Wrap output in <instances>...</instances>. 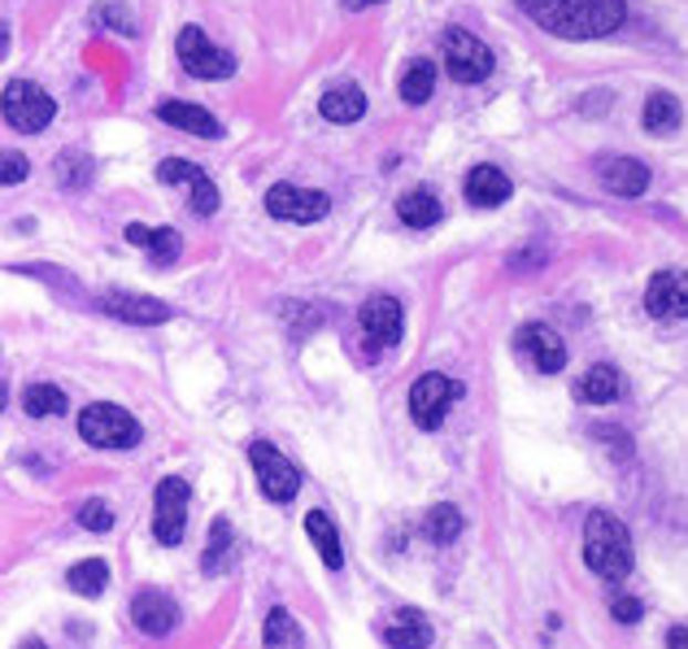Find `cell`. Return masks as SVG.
<instances>
[{
    "instance_id": "6da1fadb",
    "label": "cell",
    "mask_w": 688,
    "mask_h": 649,
    "mask_svg": "<svg viewBox=\"0 0 688 649\" xmlns=\"http://www.w3.org/2000/svg\"><path fill=\"white\" fill-rule=\"evenodd\" d=\"M545 31L562 40H602L623 27V0H519Z\"/></svg>"
},
{
    "instance_id": "7a4b0ae2",
    "label": "cell",
    "mask_w": 688,
    "mask_h": 649,
    "mask_svg": "<svg viewBox=\"0 0 688 649\" xmlns=\"http://www.w3.org/2000/svg\"><path fill=\"white\" fill-rule=\"evenodd\" d=\"M584 563L611 584L632 576V536H627L623 519L606 514V510L588 514V523H584Z\"/></svg>"
},
{
    "instance_id": "3957f363",
    "label": "cell",
    "mask_w": 688,
    "mask_h": 649,
    "mask_svg": "<svg viewBox=\"0 0 688 649\" xmlns=\"http://www.w3.org/2000/svg\"><path fill=\"white\" fill-rule=\"evenodd\" d=\"M0 114H4V123H9L13 132L35 136V132H44V127L58 118V105H53V96H49L40 83L18 78V83H9V87L0 92Z\"/></svg>"
},
{
    "instance_id": "277c9868",
    "label": "cell",
    "mask_w": 688,
    "mask_h": 649,
    "mask_svg": "<svg viewBox=\"0 0 688 649\" xmlns=\"http://www.w3.org/2000/svg\"><path fill=\"white\" fill-rule=\"evenodd\" d=\"M79 436L87 444H96V449H132V444H139L144 432H139V423L127 410H118L110 401H96V406H87L79 415Z\"/></svg>"
},
{
    "instance_id": "5b68a950",
    "label": "cell",
    "mask_w": 688,
    "mask_h": 649,
    "mask_svg": "<svg viewBox=\"0 0 688 649\" xmlns=\"http://www.w3.org/2000/svg\"><path fill=\"white\" fill-rule=\"evenodd\" d=\"M249 462H253V471H258V484H262V493H267V502H292L296 498V489H301V471L279 453L271 440H253L249 444Z\"/></svg>"
},
{
    "instance_id": "8992f818",
    "label": "cell",
    "mask_w": 688,
    "mask_h": 649,
    "mask_svg": "<svg viewBox=\"0 0 688 649\" xmlns=\"http://www.w3.org/2000/svg\"><path fill=\"white\" fill-rule=\"evenodd\" d=\"M462 397V384H454L449 375H423L410 388V419L423 428V432H436L449 415V406Z\"/></svg>"
},
{
    "instance_id": "52a82bcc",
    "label": "cell",
    "mask_w": 688,
    "mask_h": 649,
    "mask_svg": "<svg viewBox=\"0 0 688 649\" xmlns=\"http://www.w3.org/2000/svg\"><path fill=\"white\" fill-rule=\"evenodd\" d=\"M188 502H192V493H188V484H184L179 475H166V480L157 484V493H153V536H157L161 545H179V541H184Z\"/></svg>"
},
{
    "instance_id": "ba28073f",
    "label": "cell",
    "mask_w": 688,
    "mask_h": 649,
    "mask_svg": "<svg viewBox=\"0 0 688 649\" xmlns=\"http://www.w3.org/2000/svg\"><path fill=\"white\" fill-rule=\"evenodd\" d=\"M445 66H449V74H454L458 83H480V78L492 74V49L483 44L480 35L454 27V31L445 35Z\"/></svg>"
},
{
    "instance_id": "9c48e42d",
    "label": "cell",
    "mask_w": 688,
    "mask_h": 649,
    "mask_svg": "<svg viewBox=\"0 0 688 649\" xmlns=\"http://www.w3.org/2000/svg\"><path fill=\"white\" fill-rule=\"evenodd\" d=\"M402 323H406V314H402V301H397V296H371V301L362 305V336H366V349L379 354V349L397 345V341H402Z\"/></svg>"
},
{
    "instance_id": "30bf717a",
    "label": "cell",
    "mask_w": 688,
    "mask_h": 649,
    "mask_svg": "<svg viewBox=\"0 0 688 649\" xmlns=\"http://www.w3.org/2000/svg\"><path fill=\"white\" fill-rule=\"evenodd\" d=\"M179 62H184V71L197 74V78H227L236 71V62L222 49L209 44L201 27H184L179 31Z\"/></svg>"
},
{
    "instance_id": "8fae6325",
    "label": "cell",
    "mask_w": 688,
    "mask_h": 649,
    "mask_svg": "<svg viewBox=\"0 0 688 649\" xmlns=\"http://www.w3.org/2000/svg\"><path fill=\"white\" fill-rule=\"evenodd\" d=\"M332 210V201L323 192H310V188H292V184H275L267 192V214L283 218V222H319V218Z\"/></svg>"
},
{
    "instance_id": "7c38bea8",
    "label": "cell",
    "mask_w": 688,
    "mask_h": 649,
    "mask_svg": "<svg viewBox=\"0 0 688 649\" xmlns=\"http://www.w3.org/2000/svg\"><path fill=\"white\" fill-rule=\"evenodd\" d=\"M514 354H519L523 362H532L536 370H545V375H557L562 362H566V349H562L557 332L545 327V323H528V327H519V336H514Z\"/></svg>"
},
{
    "instance_id": "4fadbf2b",
    "label": "cell",
    "mask_w": 688,
    "mask_h": 649,
    "mask_svg": "<svg viewBox=\"0 0 688 649\" xmlns=\"http://www.w3.org/2000/svg\"><path fill=\"white\" fill-rule=\"evenodd\" d=\"M132 619H136V628L144 637H166L179 624V606L161 588H139L136 601H132Z\"/></svg>"
},
{
    "instance_id": "5bb4252c",
    "label": "cell",
    "mask_w": 688,
    "mask_h": 649,
    "mask_svg": "<svg viewBox=\"0 0 688 649\" xmlns=\"http://www.w3.org/2000/svg\"><path fill=\"white\" fill-rule=\"evenodd\" d=\"M157 175H161L166 184L188 188V197H192V210H197V214H213V210H218V188H213V179H209L197 161H175V157H170V161H161V166H157Z\"/></svg>"
},
{
    "instance_id": "9a60e30c",
    "label": "cell",
    "mask_w": 688,
    "mask_h": 649,
    "mask_svg": "<svg viewBox=\"0 0 688 649\" xmlns=\"http://www.w3.org/2000/svg\"><path fill=\"white\" fill-rule=\"evenodd\" d=\"M101 310L123 318V323H136V327H153V323H166L175 310L157 296H139V292H105L101 296Z\"/></svg>"
},
{
    "instance_id": "2e32d148",
    "label": "cell",
    "mask_w": 688,
    "mask_h": 649,
    "mask_svg": "<svg viewBox=\"0 0 688 649\" xmlns=\"http://www.w3.org/2000/svg\"><path fill=\"white\" fill-rule=\"evenodd\" d=\"M593 170L606 184V192H615V197H640L649 188V166L636 157H597Z\"/></svg>"
},
{
    "instance_id": "e0dca14e",
    "label": "cell",
    "mask_w": 688,
    "mask_h": 649,
    "mask_svg": "<svg viewBox=\"0 0 688 649\" xmlns=\"http://www.w3.org/2000/svg\"><path fill=\"white\" fill-rule=\"evenodd\" d=\"M688 280L685 271H658L654 280H649V292H645V310L654 314V318H685L688 310Z\"/></svg>"
},
{
    "instance_id": "ac0fdd59",
    "label": "cell",
    "mask_w": 688,
    "mask_h": 649,
    "mask_svg": "<svg viewBox=\"0 0 688 649\" xmlns=\"http://www.w3.org/2000/svg\"><path fill=\"white\" fill-rule=\"evenodd\" d=\"M431 641H436L431 619L418 606H397L393 624L384 628V646L388 649H431Z\"/></svg>"
},
{
    "instance_id": "d6986e66",
    "label": "cell",
    "mask_w": 688,
    "mask_h": 649,
    "mask_svg": "<svg viewBox=\"0 0 688 649\" xmlns=\"http://www.w3.org/2000/svg\"><path fill=\"white\" fill-rule=\"evenodd\" d=\"M157 118H161L166 127L188 132V136H201V140H218V136H222L218 118H213L209 109H201V105H188V101H161V105H157Z\"/></svg>"
},
{
    "instance_id": "ffe728a7",
    "label": "cell",
    "mask_w": 688,
    "mask_h": 649,
    "mask_svg": "<svg viewBox=\"0 0 688 649\" xmlns=\"http://www.w3.org/2000/svg\"><path fill=\"white\" fill-rule=\"evenodd\" d=\"M319 114L327 118V123H357L362 114H366V92L357 87V83H336V87H327L323 92V101H319Z\"/></svg>"
},
{
    "instance_id": "44dd1931",
    "label": "cell",
    "mask_w": 688,
    "mask_h": 649,
    "mask_svg": "<svg viewBox=\"0 0 688 649\" xmlns=\"http://www.w3.org/2000/svg\"><path fill=\"white\" fill-rule=\"evenodd\" d=\"M467 201L476 206V210H492V206H501V201H510V179L497 170V166H476L471 175H467Z\"/></svg>"
},
{
    "instance_id": "7402d4cb",
    "label": "cell",
    "mask_w": 688,
    "mask_h": 649,
    "mask_svg": "<svg viewBox=\"0 0 688 649\" xmlns=\"http://www.w3.org/2000/svg\"><path fill=\"white\" fill-rule=\"evenodd\" d=\"M575 397L580 401H588V406H611V401H619L623 397V375L615 366H593L580 384H575Z\"/></svg>"
},
{
    "instance_id": "603a6c76",
    "label": "cell",
    "mask_w": 688,
    "mask_h": 649,
    "mask_svg": "<svg viewBox=\"0 0 688 649\" xmlns=\"http://www.w3.org/2000/svg\"><path fill=\"white\" fill-rule=\"evenodd\" d=\"M127 240L139 244V249H148V258L157 266H170L179 258V249H184L179 231H170V227H127Z\"/></svg>"
},
{
    "instance_id": "cb8c5ba5",
    "label": "cell",
    "mask_w": 688,
    "mask_h": 649,
    "mask_svg": "<svg viewBox=\"0 0 688 649\" xmlns=\"http://www.w3.org/2000/svg\"><path fill=\"white\" fill-rule=\"evenodd\" d=\"M305 532H310L314 549L323 554L327 572H341V567H344V549H341V536H336V523H332L323 510H310V514H305Z\"/></svg>"
},
{
    "instance_id": "d4e9b609",
    "label": "cell",
    "mask_w": 688,
    "mask_h": 649,
    "mask_svg": "<svg viewBox=\"0 0 688 649\" xmlns=\"http://www.w3.org/2000/svg\"><path fill=\"white\" fill-rule=\"evenodd\" d=\"M397 214H402V222L414 227V231H427V227H436V222L445 218V206H440L427 188H414V192H406V197L397 201Z\"/></svg>"
},
{
    "instance_id": "484cf974",
    "label": "cell",
    "mask_w": 688,
    "mask_h": 649,
    "mask_svg": "<svg viewBox=\"0 0 688 649\" xmlns=\"http://www.w3.org/2000/svg\"><path fill=\"white\" fill-rule=\"evenodd\" d=\"M423 532H427V541H436V545H454V541L462 536V510L449 502L431 505L427 519H423Z\"/></svg>"
},
{
    "instance_id": "4316f807",
    "label": "cell",
    "mask_w": 688,
    "mask_h": 649,
    "mask_svg": "<svg viewBox=\"0 0 688 649\" xmlns=\"http://www.w3.org/2000/svg\"><path fill=\"white\" fill-rule=\"evenodd\" d=\"M680 101L676 96H667V92H654L649 96V105H645V132H654V136H671V132H680Z\"/></svg>"
},
{
    "instance_id": "83f0119b",
    "label": "cell",
    "mask_w": 688,
    "mask_h": 649,
    "mask_svg": "<svg viewBox=\"0 0 688 649\" xmlns=\"http://www.w3.org/2000/svg\"><path fill=\"white\" fill-rule=\"evenodd\" d=\"M22 410L31 419H58V415H66V392L58 384H31L22 392Z\"/></svg>"
},
{
    "instance_id": "f1b7e54d",
    "label": "cell",
    "mask_w": 688,
    "mask_h": 649,
    "mask_svg": "<svg viewBox=\"0 0 688 649\" xmlns=\"http://www.w3.org/2000/svg\"><path fill=\"white\" fill-rule=\"evenodd\" d=\"M66 584L79 593V597H101L105 593V584H110V567L101 563V558H87V563H74L70 567Z\"/></svg>"
},
{
    "instance_id": "f546056e",
    "label": "cell",
    "mask_w": 688,
    "mask_h": 649,
    "mask_svg": "<svg viewBox=\"0 0 688 649\" xmlns=\"http://www.w3.org/2000/svg\"><path fill=\"white\" fill-rule=\"evenodd\" d=\"M431 92H436V66L431 62H410V71L402 74V101L423 105V101H431Z\"/></svg>"
},
{
    "instance_id": "4dcf8cb0",
    "label": "cell",
    "mask_w": 688,
    "mask_h": 649,
    "mask_svg": "<svg viewBox=\"0 0 688 649\" xmlns=\"http://www.w3.org/2000/svg\"><path fill=\"white\" fill-rule=\"evenodd\" d=\"M267 649H301V628L283 606L267 615Z\"/></svg>"
},
{
    "instance_id": "1f68e13d",
    "label": "cell",
    "mask_w": 688,
    "mask_h": 649,
    "mask_svg": "<svg viewBox=\"0 0 688 649\" xmlns=\"http://www.w3.org/2000/svg\"><path fill=\"white\" fill-rule=\"evenodd\" d=\"M79 523H83L87 532H110V527H114V514H110V505L101 502V498H92V502L79 505Z\"/></svg>"
},
{
    "instance_id": "d6a6232c",
    "label": "cell",
    "mask_w": 688,
    "mask_h": 649,
    "mask_svg": "<svg viewBox=\"0 0 688 649\" xmlns=\"http://www.w3.org/2000/svg\"><path fill=\"white\" fill-rule=\"evenodd\" d=\"M31 175V161L22 153H0V188H13Z\"/></svg>"
},
{
    "instance_id": "836d02e7",
    "label": "cell",
    "mask_w": 688,
    "mask_h": 649,
    "mask_svg": "<svg viewBox=\"0 0 688 649\" xmlns=\"http://www.w3.org/2000/svg\"><path fill=\"white\" fill-rule=\"evenodd\" d=\"M231 545V523L227 519H213V527H209V549H206V572L218 567V554Z\"/></svg>"
},
{
    "instance_id": "e575fe53",
    "label": "cell",
    "mask_w": 688,
    "mask_h": 649,
    "mask_svg": "<svg viewBox=\"0 0 688 649\" xmlns=\"http://www.w3.org/2000/svg\"><path fill=\"white\" fill-rule=\"evenodd\" d=\"M58 175H62V184H66V188H83V179L92 175V166H87L79 153H66V157H62V166H58Z\"/></svg>"
},
{
    "instance_id": "d590c367",
    "label": "cell",
    "mask_w": 688,
    "mask_h": 649,
    "mask_svg": "<svg viewBox=\"0 0 688 649\" xmlns=\"http://www.w3.org/2000/svg\"><path fill=\"white\" fill-rule=\"evenodd\" d=\"M611 610H615V619H619V624H636V619L645 615V606H640L636 597H615V606H611Z\"/></svg>"
},
{
    "instance_id": "8d00e7d4",
    "label": "cell",
    "mask_w": 688,
    "mask_h": 649,
    "mask_svg": "<svg viewBox=\"0 0 688 649\" xmlns=\"http://www.w3.org/2000/svg\"><path fill=\"white\" fill-rule=\"evenodd\" d=\"M667 641H671V649H685V641H688L685 624H676V628H671V637H667Z\"/></svg>"
},
{
    "instance_id": "74e56055",
    "label": "cell",
    "mask_w": 688,
    "mask_h": 649,
    "mask_svg": "<svg viewBox=\"0 0 688 649\" xmlns=\"http://www.w3.org/2000/svg\"><path fill=\"white\" fill-rule=\"evenodd\" d=\"M4 49H9V27L0 22V57H4Z\"/></svg>"
},
{
    "instance_id": "f35d334b",
    "label": "cell",
    "mask_w": 688,
    "mask_h": 649,
    "mask_svg": "<svg viewBox=\"0 0 688 649\" xmlns=\"http://www.w3.org/2000/svg\"><path fill=\"white\" fill-rule=\"evenodd\" d=\"M344 4H353V9H366V4H384V0H344Z\"/></svg>"
},
{
    "instance_id": "ab89813d",
    "label": "cell",
    "mask_w": 688,
    "mask_h": 649,
    "mask_svg": "<svg viewBox=\"0 0 688 649\" xmlns=\"http://www.w3.org/2000/svg\"><path fill=\"white\" fill-rule=\"evenodd\" d=\"M22 649H49V646H40V641H27Z\"/></svg>"
},
{
    "instance_id": "60d3db41",
    "label": "cell",
    "mask_w": 688,
    "mask_h": 649,
    "mask_svg": "<svg viewBox=\"0 0 688 649\" xmlns=\"http://www.w3.org/2000/svg\"><path fill=\"white\" fill-rule=\"evenodd\" d=\"M4 397H9V392H4V384H0V410H4Z\"/></svg>"
}]
</instances>
